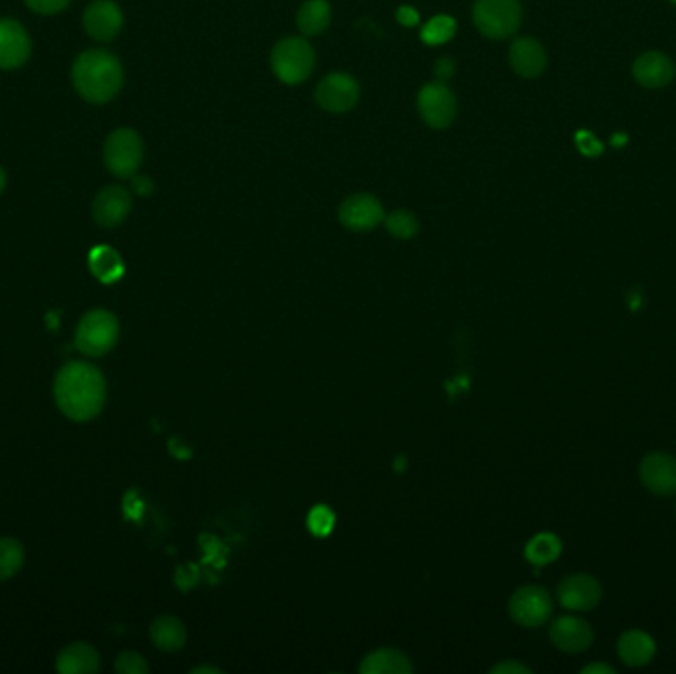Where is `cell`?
I'll return each instance as SVG.
<instances>
[{
  "instance_id": "cell-28",
  "label": "cell",
  "mask_w": 676,
  "mask_h": 674,
  "mask_svg": "<svg viewBox=\"0 0 676 674\" xmlns=\"http://www.w3.org/2000/svg\"><path fill=\"white\" fill-rule=\"evenodd\" d=\"M384 222H386V230L396 240H412L420 232L418 218L408 210H394L392 214L384 218Z\"/></svg>"
},
{
  "instance_id": "cell-13",
  "label": "cell",
  "mask_w": 676,
  "mask_h": 674,
  "mask_svg": "<svg viewBox=\"0 0 676 674\" xmlns=\"http://www.w3.org/2000/svg\"><path fill=\"white\" fill-rule=\"evenodd\" d=\"M30 54L32 40L26 28L12 18H0V70L22 68Z\"/></svg>"
},
{
  "instance_id": "cell-37",
  "label": "cell",
  "mask_w": 676,
  "mask_h": 674,
  "mask_svg": "<svg viewBox=\"0 0 676 674\" xmlns=\"http://www.w3.org/2000/svg\"><path fill=\"white\" fill-rule=\"evenodd\" d=\"M582 673L590 674V673H607V674H613L615 673V669L613 667H609V665H603V663H593V665H590V667H584L582 669Z\"/></svg>"
},
{
  "instance_id": "cell-3",
  "label": "cell",
  "mask_w": 676,
  "mask_h": 674,
  "mask_svg": "<svg viewBox=\"0 0 676 674\" xmlns=\"http://www.w3.org/2000/svg\"><path fill=\"white\" fill-rule=\"evenodd\" d=\"M317 56L313 46L299 36L283 38L273 46L271 70L279 82L287 85L303 84L315 70Z\"/></svg>"
},
{
  "instance_id": "cell-39",
  "label": "cell",
  "mask_w": 676,
  "mask_h": 674,
  "mask_svg": "<svg viewBox=\"0 0 676 674\" xmlns=\"http://www.w3.org/2000/svg\"><path fill=\"white\" fill-rule=\"evenodd\" d=\"M4 186H6V174H4V170L0 167V194H2Z\"/></svg>"
},
{
  "instance_id": "cell-22",
  "label": "cell",
  "mask_w": 676,
  "mask_h": 674,
  "mask_svg": "<svg viewBox=\"0 0 676 674\" xmlns=\"http://www.w3.org/2000/svg\"><path fill=\"white\" fill-rule=\"evenodd\" d=\"M151 641L163 653H176L186 643V627L172 615L157 617L151 625Z\"/></svg>"
},
{
  "instance_id": "cell-16",
  "label": "cell",
  "mask_w": 676,
  "mask_h": 674,
  "mask_svg": "<svg viewBox=\"0 0 676 674\" xmlns=\"http://www.w3.org/2000/svg\"><path fill=\"white\" fill-rule=\"evenodd\" d=\"M558 599L568 611H590L601 601V586L590 574H574L560 582Z\"/></svg>"
},
{
  "instance_id": "cell-10",
  "label": "cell",
  "mask_w": 676,
  "mask_h": 674,
  "mask_svg": "<svg viewBox=\"0 0 676 674\" xmlns=\"http://www.w3.org/2000/svg\"><path fill=\"white\" fill-rule=\"evenodd\" d=\"M315 99L319 107L329 113H346L358 103L360 85L352 76L335 72L319 82L315 89Z\"/></svg>"
},
{
  "instance_id": "cell-21",
  "label": "cell",
  "mask_w": 676,
  "mask_h": 674,
  "mask_svg": "<svg viewBox=\"0 0 676 674\" xmlns=\"http://www.w3.org/2000/svg\"><path fill=\"white\" fill-rule=\"evenodd\" d=\"M362 674H412L410 659L396 649H378L366 655L360 663Z\"/></svg>"
},
{
  "instance_id": "cell-2",
  "label": "cell",
  "mask_w": 676,
  "mask_h": 674,
  "mask_svg": "<svg viewBox=\"0 0 676 674\" xmlns=\"http://www.w3.org/2000/svg\"><path fill=\"white\" fill-rule=\"evenodd\" d=\"M72 82L85 101L107 103L123 87V66L109 50H85L74 62Z\"/></svg>"
},
{
  "instance_id": "cell-35",
  "label": "cell",
  "mask_w": 676,
  "mask_h": 674,
  "mask_svg": "<svg viewBox=\"0 0 676 674\" xmlns=\"http://www.w3.org/2000/svg\"><path fill=\"white\" fill-rule=\"evenodd\" d=\"M491 673H493V674H530V669H528V667H524V665H520V663H516V661H505V663H501V665H497V667H493V669H491Z\"/></svg>"
},
{
  "instance_id": "cell-19",
  "label": "cell",
  "mask_w": 676,
  "mask_h": 674,
  "mask_svg": "<svg viewBox=\"0 0 676 674\" xmlns=\"http://www.w3.org/2000/svg\"><path fill=\"white\" fill-rule=\"evenodd\" d=\"M657 653V645L653 641V637L641 629H631L625 631L619 641H617V655L619 659L633 669L645 667L653 661Z\"/></svg>"
},
{
  "instance_id": "cell-4",
  "label": "cell",
  "mask_w": 676,
  "mask_h": 674,
  "mask_svg": "<svg viewBox=\"0 0 676 674\" xmlns=\"http://www.w3.org/2000/svg\"><path fill=\"white\" fill-rule=\"evenodd\" d=\"M473 22L491 40H505L522 24L520 0H475Z\"/></svg>"
},
{
  "instance_id": "cell-38",
  "label": "cell",
  "mask_w": 676,
  "mask_h": 674,
  "mask_svg": "<svg viewBox=\"0 0 676 674\" xmlns=\"http://www.w3.org/2000/svg\"><path fill=\"white\" fill-rule=\"evenodd\" d=\"M192 674H200V673H222L220 669H216V667H196V669H192L190 671Z\"/></svg>"
},
{
  "instance_id": "cell-20",
  "label": "cell",
  "mask_w": 676,
  "mask_h": 674,
  "mask_svg": "<svg viewBox=\"0 0 676 674\" xmlns=\"http://www.w3.org/2000/svg\"><path fill=\"white\" fill-rule=\"evenodd\" d=\"M101 667L99 653L89 643H72L60 651L56 671L60 674H95Z\"/></svg>"
},
{
  "instance_id": "cell-31",
  "label": "cell",
  "mask_w": 676,
  "mask_h": 674,
  "mask_svg": "<svg viewBox=\"0 0 676 674\" xmlns=\"http://www.w3.org/2000/svg\"><path fill=\"white\" fill-rule=\"evenodd\" d=\"M28 8L38 14H58L70 6L72 0H24Z\"/></svg>"
},
{
  "instance_id": "cell-18",
  "label": "cell",
  "mask_w": 676,
  "mask_h": 674,
  "mask_svg": "<svg viewBox=\"0 0 676 674\" xmlns=\"http://www.w3.org/2000/svg\"><path fill=\"white\" fill-rule=\"evenodd\" d=\"M633 76L643 87L657 89L671 84L675 78V66L661 52H645L633 64Z\"/></svg>"
},
{
  "instance_id": "cell-1",
  "label": "cell",
  "mask_w": 676,
  "mask_h": 674,
  "mask_svg": "<svg viewBox=\"0 0 676 674\" xmlns=\"http://www.w3.org/2000/svg\"><path fill=\"white\" fill-rule=\"evenodd\" d=\"M60 412L74 422H89L105 406L107 386L99 368L87 362H68L54 382Z\"/></svg>"
},
{
  "instance_id": "cell-32",
  "label": "cell",
  "mask_w": 676,
  "mask_h": 674,
  "mask_svg": "<svg viewBox=\"0 0 676 674\" xmlns=\"http://www.w3.org/2000/svg\"><path fill=\"white\" fill-rule=\"evenodd\" d=\"M576 141H578V147H580V151H582L584 155H588V157L601 155V143L593 137L592 133L580 131L578 137H576Z\"/></svg>"
},
{
  "instance_id": "cell-26",
  "label": "cell",
  "mask_w": 676,
  "mask_h": 674,
  "mask_svg": "<svg viewBox=\"0 0 676 674\" xmlns=\"http://www.w3.org/2000/svg\"><path fill=\"white\" fill-rule=\"evenodd\" d=\"M24 546L14 538H0V582L10 580L24 566Z\"/></svg>"
},
{
  "instance_id": "cell-30",
  "label": "cell",
  "mask_w": 676,
  "mask_h": 674,
  "mask_svg": "<svg viewBox=\"0 0 676 674\" xmlns=\"http://www.w3.org/2000/svg\"><path fill=\"white\" fill-rule=\"evenodd\" d=\"M115 671L119 674H149L151 667L143 659V655L135 651H125L115 661Z\"/></svg>"
},
{
  "instance_id": "cell-40",
  "label": "cell",
  "mask_w": 676,
  "mask_h": 674,
  "mask_svg": "<svg viewBox=\"0 0 676 674\" xmlns=\"http://www.w3.org/2000/svg\"><path fill=\"white\" fill-rule=\"evenodd\" d=\"M673 2H675V4H676V0H673Z\"/></svg>"
},
{
  "instance_id": "cell-14",
  "label": "cell",
  "mask_w": 676,
  "mask_h": 674,
  "mask_svg": "<svg viewBox=\"0 0 676 674\" xmlns=\"http://www.w3.org/2000/svg\"><path fill=\"white\" fill-rule=\"evenodd\" d=\"M550 641L564 653H584L592 647V625L582 617L562 615L550 625Z\"/></svg>"
},
{
  "instance_id": "cell-34",
  "label": "cell",
  "mask_w": 676,
  "mask_h": 674,
  "mask_svg": "<svg viewBox=\"0 0 676 674\" xmlns=\"http://www.w3.org/2000/svg\"><path fill=\"white\" fill-rule=\"evenodd\" d=\"M131 188L139 196H151L155 192V182L145 174H135L131 176Z\"/></svg>"
},
{
  "instance_id": "cell-23",
  "label": "cell",
  "mask_w": 676,
  "mask_h": 674,
  "mask_svg": "<svg viewBox=\"0 0 676 674\" xmlns=\"http://www.w3.org/2000/svg\"><path fill=\"white\" fill-rule=\"evenodd\" d=\"M333 20V10L327 0H305L297 12V26L303 36L323 34Z\"/></svg>"
},
{
  "instance_id": "cell-7",
  "label": "cell",
  "mask_w": 676,
  "mask_h": 674,
  "mask_svg": "<svg viewBox=\"0 0 676 674\" xmlns=\"http://www.w3.org/2000/svg\"><path fill=\"white\" fill-rule=\"evenodd\" d=\"M554 611L550 593L540 586H524L514 591L508 601V613L514 623L526 629L544 625Z\"/></svg>"
},
{
  "instance_id": "cell-36",
  "label": "cell",
  "mask_w": 676,
  "mask_h": 674,
  "mask_svg": "<svg viewBox=\"0 0 676 674\" xmlns=\"http://www.w3.org/2000/svg\"><path fill=\"white\" fill-rule=\"evenodd\" d=\"M398 20H400L404 26H414V24H418L420 14H418L414 8H410V6H402V8L398 10Z\"/></svg>"
},
{
  "instance_id": "cell-33",
  "label": "cell",
  "mask_w": 676,
  "mask_h": 674,
  "mask_svg": "<svg viewBox=\"0 0 676 674\" xmlns=\"http://www.w3.org/2000/svg\"><path fill=\"white\" fill-rule=\"evenodd\" d=\"M433 74H435L437 82H441V84L449 82V80L453 78V74H455V62H453L451 58H439V60L435 62Z\"/></svg>"
},
{
  "instance_id": "cell-5",
  "label": "cell",
  "mask_w": 676,
  "mask_h": 674,
  "mask_svg": "<svg viewBox=\"0 0 676 674\" xmlns=\"http://www.w3.org/2000/svg\"><path fill=\"white\" fill-rule=\"evenodd\" d=\"M145 147L143 139L133 129H117L113 131L103 145V161L105 169L117 178H131L143 163Z\"/></svg>"
},
{
  "instance_id": "cell-11",
  "label": "cell",
  "mask_w": 676,
  "mask_h": 674,
  "mask_svg": "<svg viewBox=\"0 0 676 674\" xmlns=\"http://www.w3.org/2000/svg\"><path fill=\"white\" fill-rule=\"evenodd\" d=\"M639 477L645 489L659 497L676 495V457L669 453H649L639 465Z\"/></svg>"
},
{
  "instance_id": "cell-8",
  "label": "cell",
  "mask_w": 676,
  "mask_h": 674,
  "mask_svg": "<svg viewBox=\"0 0 676 674\" xmlns=\"http://www.w3.org/2000/svg\"><path fill=\"white\" fill-rule=\"evenodd\" d=\"M418 113L431 129H447L457 117V99L453 89L441 82L423 85L418 93Z\"/></svg>"
},
{
  "instance_id": "cell-17",
  "label": "cell",
  "mask_w": 676,
  "mask_h": 674,
  "mask_svg": "<svg viewBox=\"0 0 676 674\" xmlns=\"http://www.w3.org/2000/svg\"><path fill=\"white\" fill-rule=\"evenodd\" d=\"M510 68L520 78H538L546 70V52L534 38H518L508 52Z\"/></svg>"
},
{
  "instance_id": "cell-24",
  "label": "cell",
  "mask_w": 676,
  "mask_h": 674,
  "mask_svg": "<svg viewBox=\"0 0 676 674\" xmlns=\"http://www.w3.org/2000/svg\"><path fill=\"white\" fill-rule=\"evenodd\" d=\"M89 271L101 283H115L125 275V263L113 248L97 246L89 252Z\"/></svg>"
},
{
  "instance_id": "cell-29",
  "label": "cell",
  "mask_w": 676,
  "mask_h": 674,
  "mask_svg": "<svg viewBox=\"0 0 676 674\" xmlns=\"http://www.w3.org/2000/svg\"><path fill=\"white\" fill-rule=\"evenodd\" d=\"M307 524L315 536H329L335 526V514L329 506H315L309 514Z\"/></svg>"
},
{
  "instance_id": "cell-15",
  "label": "cell",
  "mask_w": 676,
  "mask_h": 674,
  "mask_svg": "<svg viewBox=\"0 0 676 674\" xmlns=\"http://www.w3.org/2000/svg\"><path fill=\"white\" fill-rule=\"evenodd\" d=\"M85 32L97 42H111L123 28V12L113 0H93L84 12Z\"/></svg>"
},
{
  "instance_id": "cell-6",
  "label": "cell",
  "mask_w": 676,
  "mask_h": 674,
  "mask_svg": "<svg viewBox=\"0 0 676 674\" xmlns=\"http://www.w3.org/2000/svg\"><path fill=\"white\" fill-rule=\"evenodd\" d=\"M119 340V321L105 309L85 313L76 329V346L85 356H103Z\"/></svg>"
},
{
  "instance_id": "cell-25",
  "label": "cell",
  "mask_w": 676,
  "mask_h": 674,
  "mask_svg": "<svg viewBox=\"0 0 676 674\" xmlns=\"http://www.w3.org/2000/svg\"><path fill=\"white\" fill-rule=\"evenodd\" d=\"M560 552H562L560 538L552 532H540L526 544L524 556L534 566H546L554 562L560 556Z\"/></svg>"
},
{
  "instance_id": "cell-12",
  "label": "cell",
  "mask_w": 676,
  "mask_h": 674,
  "mask_svg": "<svg viewBox=\"0 0 676 674\" xmlns=\"http://www.w3.org/2000/svg\"><path fill=\"white\" fill-rule=\"evenodd\" d=\"M133 208V198L123 186H105L91 204V216L101 228H117Z\"/></svg>"
},
{
  "instance_id": "cell-9",
  "label": "cell",
  "mask_w": 676,
  "mask_h": 674,
  "mask_svg": "<svg viewBox=\"0 0 676 674\" xmlns=\"http://www.w3.org/2000/svg\"><path fill=\"white\" fill-rule=\"evenodd\" d=\"M384 206L372 194H352L338 208L340 224L350 232H370L384 222Z\"/></svg>"
},
{
  "instance_id": "cell-27",
  "label": "cell",
  "mask_w": 676,
  "mask_h": 674,
  "mask_svg": "<svg viewBox=\"0 0 676 674\" xmlns=\"http://www.w3.org/2000/svg\"><path fill=\"white\" fill-rule=\"evenodd\" d=\"M455 32H457L455 18L447 14H437L423 26L420 38L427 46H439L449 42L455 36Z\"/></svg>"
}]
</instances>
